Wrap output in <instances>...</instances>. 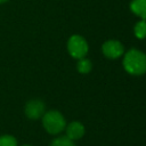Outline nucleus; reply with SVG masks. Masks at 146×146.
I'll return each mask as SVG.
<instances>
[{
	"label": "nucleus",
	"mask_w": 146,
	"mask_h": 146,
	"mask_svg": "<svg viewBox=\"0 0 146 146\" xmlns=\"http://www.w3.org/2000/svg\"><path fill=\"white\" fill-rule=\"evenodd\" d=\"M122 65L127 73L131 75H143L146 73V54L139 49L131 48L124 54Z\"/></svg>",
	"instance_id": "obj_1"
},
{
	"label": "nucleus",
	"mask_w": 146,
	"mask_h": 146,
	"mask_svg": "<svg viewBox=\"0 0 146 146\" xmlns=\"http://www.w3.org/2000/svg\"><path fill=\"white\" fill-rule=\"evenodd\" d=\"M42 125L48 133L58 135L65 129L66 121L60 112L48 111V112H44V114L42 115Z\"/></svg>",
	"instance_id": "obj_2"
},
{
	"label": "nucleus",
	"mask_w": 146,
	"mask_h": 146,
	"mask_svg": "<svg viewBox=\"0 0 146 146\" xmlns=\"http://www.w3.org/2000/svg\"><path fill=\"white\" fill-rule=\"evenodd\" d=\"M88 50H89V46L83 36L79 34H74L70 36L67 41V51L73 58L80 59L82 57H86Z\"/></svg>",
	"instance_id": "obj_3"
},
{
	"label": "nucleus",
	"mask_w": 146,
	"mask_h": 146,
	"mask_svg": "<svg viewBox=\"0 0 146 146\" xmlns=\"http://www.w3.org/2000/svg\"><path fill=\"white\" fill-rule=\"evenodd\" d=\"M103 55L108 59H116L124 54V47L119 40H107L102 46Z\"/></svg>",
	"instance_id": "obj_4"
},
{
	"label": "nucleus",
	"mask_w": 146,
	"mask_h": 146,
	"mask_svg": "<svg viewBox=\"0 0 146 146\" xmlns=\"http://www.w3.org/2000/svg\"><path fill=\"white\" fill-rule=\"evenodd\" d=\"M46 105L40 99H31L25 105V114L31 120H36L42 117L44 114Z\"/></svg>",
	"instance_id": "obj_5"
},
{
	"label": "nucleus",
	"mask_w": 146,
	"mask_h": 146,
	"mask_svg": "<svg viewBox=\"0 0 146 146\" xmlns=\"http://www.w3.org/2000/svg\"><path fill=\"white\" fill-rule=\"evenodd\" d=\"M65 130H66V137L73 141L82 138L84 135V127L79 121H72L71 123H68L65 127Z\"/></svg>",
	"instance_id": "obj_6"
},
{
	"label": "nucleus",
	"mask_w": 146,
	"mask_h": 146,
	"mask_svg": "<svg viewBox=\"0 0 146 146\" xmlns=\"http://www.w3.org/2000/svg\"><path fill=\"white\" fill-rule=\"evenodd\" d=\"M130 10L141 19H146V0H132Z\"/></svg>",
	"instance_id": "obj_7"
},
{
	"label": "nucleus",
	"mask_w": 146,
	"mask_h": 146,
	"mask_svg": "<svg viewBox=\"0 0 146 146\" xmlns=\"http://www.w3.org/2000/svg\"><path fill=\"white\" fill-rule=\"evenodd\" d=\"M133 33L137 39H145L146 38V19L138 21L133 26Z\"/></svg>",
	"instance_id": "obj_8"
},
{
	"label": "nucleus",
	"mask_w": 146,
	"mask_h": 146,
	"mask_svg": "<svg viewBox=\"0 0 146 146\" xmlns=\"http://www.w3.org/2000/svg\"><path fill=\"white\" fill-rule=\"evenodd\" d=\"M76 68L79 71V73L81 74H87L91 71L92 68V64L90 62V59L86 58V57H82L80 59H78V64H76Z\"/></svg>",
	"instance_id": "obj_9"
},
{
	"label": "nucleus",
	"mask_w": 146,
	"mask_h": 146,
	"mask_svg": "<svg viewBox=\"0 0 146 146\" xmlns=\"http://www.w3.org/2000/svg\"><path fill=\"white\" fill-rule=\"evenodd\" d=\"M50 146H76V145L74 144L73 140H71V139L67 138L66 136H60V137L55 138V139L51 141Z\"/></svg>",
	"instance_id": "obj_10"
},
{
	"label": "nucleus",
	"mask_w": 146,
	"mask_h": 146,
	"mask_svg": "<svg viewBox=\"0 0 146 146\" xmlns=\"http://www.w3.org/2000/svg\"><path fill=\"white\" fill-rule=\"evenodd\" d=\"M0 146H17V140L10 135L0 136Z\"/></svg>",
	"instance_id": "obj_11"
},
{
	"label": "nucleus",
	"mask_w": 146,
	"mask_h": 146,
	"mask_svg": "<svg viewBox=\"0 0 146 146\" xmlns=\"http://www.w3.org/2000/svg\"><path fill=\"white\" fill-rule=\"evenodd\" d=\"M6 1H8V0H0V3H3V2H6Z\"/></svg>",
	"instance_id": "obj_12"
},
{
	"label": "nucleus",
	"mask_w": 146,
	"mask_h": 146,
	"mask_svg": "<svg viewBox=\"0 0 146 146\" xmlns=\"http://www.w3.org/2000/svg\"><path fill=\"white\" fill-rule=\"evenodd\" d=\"M23 146H31V145H23Z\"/></svg>",
	"instance_id": "obj_13"
}]
</instances>
